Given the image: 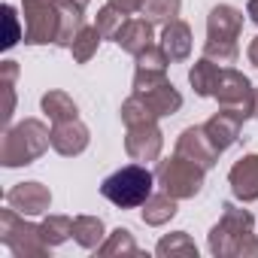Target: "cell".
Listing matches in <instances>:
<instances>
[{
	"label": "cell",
	"mask_w": 258,
	"mask_h": 258,
	"mask_svg": "<svg viewBox=\"0 0 258 258\" xmlns=\"http://www.w3.org/2000/svg\"><path fill=\"white\" fill-rule=\"evenodd\" d=\"M252 213L225 204L222 207V219L213 225L210 231V252L213 255H234V258H246V255H258V240L252 234Z\"/></svg>",
	"instance_id": "1"
},
{
	"label": "cell",
	"mask_w": 258,
	"mask_h": 258,
	"mask_svg": "<svg viewBox=\"0 0 258 258\" xmlns=\"http://www.w3.org/2000/svg\"><path fill=\"white\" fill-rule=\"evenodd\" d=\"M240 31H243V13L237 7L219 4L207 16V43H204V58L231 67L240 55Z\"/></svg>",
	"instance_id": "2"
},
{
	"label": "cell",
	"mask_w": 258,
	"mask_h": 258,
	"mask_svg": "<svg viewBox=\"0 0 258 258\" xmlns=\"http://www.w3.org/2000/svg\"><path fill=\"white\" fill-rule=\"evenodd\" d=\"M52 146V131L40 118H25L16 127H7L0 140V164L4 167H22L34 164L46 149Z\"/></svg>",
	"instance_id": "3"
},
{
	"label": "cell",
	"mask_w": 258,
	"mask_h": 258,
	"mask_svg": "<svg viewBox=\"0 0 258 258\" xmlns=\"http://www.w3.org/2000/svg\"><path fill=\"white\" fill-rule=\"evenodd\" d=\"M155 182L158 179L146 164H127V167L109 173L100 182V195L118 210H134V207H143L152 198Z\"/></svg>",
	"instance_id": "4"
},
{
	"label": "cell",
	"mask_w": 258,
	"mask_h": 258,
	"mask_svg": "<svg viewBox=\"0 0 258 258\" xmlns=\"http://www.w3.org/2000/svg\"><path fill=\"white\" fill-rule=\"evenodd\" d=\"M0 240L4 246L16 255V258H40L49 255V243L43 240V231L31 222H25L22 213H16L13 207L0 210Z\"/></svg>",
	"instance_id": "5"
},
{
	"label": "cell",
	"mask_w": 258,
	"mask_h": 258,
	"mask_svg": "<svg viewBox=\"0 0 258 258\" xmlns=\"http://www.w3.org/2000/svg\"><path fill=\"white\" fill-rule=\"evenodd\" d=\"M204 167L182 158V155H173L167 161H158L155 167V179L161 185V191H167L170 198L176 201H185V198H195L204 185Z\"/></svg>",
	"instance_id": "6"
},
{
	"label": "cell",
	"mask_w": 258,
	"mask_h": 258,
	"mask_svg": "<svg viewBox=\"0 0 258 258\" xmlns=\"http://www.w3.org/2000/svg\"><path fill=\"white\" fill-rule=\"evenodd\" d=\"M25 13V43H58L61 34V10L55 0H22Z\"/></svg>",
	"instance_id": "7"
},
{
	"label": "cell",
	"mask_w": 258,
	"mask_h": 258,
	"mask_svg": "<svg viewBox=\"0 0 258 258\" xmlns=\"http://www.w3.org/2000/svg\"><path fill=\"white\" fill-rule=\"evenodd\" d=\"M213 97L219 100V106H228V109H240L246 118L252 115V106H255V88L252 82L234 70V67H222V76L216 82V91Z\"/></svg>",
	"instance_id": "8"
},
{
	"label": "cell",
	"mask_w": 258,
	"mask_h": 258,
	"mask_svg": "<svg viewBox=\"0 0 258 258\" xmlns=\"http://www.w3.org/2000/svg\"><path fill=\"white\" fill-rule=\"evenodd\" d=\"M161 146H164V137H161V131H158V124H155V121L127 127L124 152L131 155L134 161H140V164H146V161H158Z\"/></svg>",
	"instance_id": "9"
},
{
	"label": "cell",
	"mask_w": 258,
	"mask_h": 258,
	"mask_svg": "<svg viewBox=\"0 0 258 258\" xmlns=\"http://www.w3.org/2000/svg\"><path fill=\"white\" fill-rule=\"evenodd\" d=\"M243 121H246V115H243L240 109H228V106H222L213 118H207L204 131H207V137H210V143L216 146V152H219V155L237 143Z\"/></svg>",
	"instance_id": "10"
},
{
	"label": "cell",
	"mask_w": 258,
	"mask_h": 258,
	"mask_svg": "<svg viewBox=\"0 0 258 258\" xmlns=\"http://www.w3.org/2000/svg\"><path fill=\"white\" fill-rule=\"evenodd\" d=\"M167 64H170V58H167L164 49L155 46V43H152L146 52H140V55H137V73H134V91L143 94V91H149V88L167 82Z\"/></svg>",
	"instance_id": "11"
},
{
	"label": "cell",
	"mask_w": 258,
	"mask_h": 258,
	"mask_svg": "<svg viewBox=\"0 0 258 258\" xmlns=\"http://www.w3.org/2000/svg\"><path fill=\"white\" fill-rule=\"evenodd\" d=\"M176 155H182V158L201 164L204 170L216 167V161H219V152H216V146L210 143L204 124H201V127H198V124H195V127H185V131L179 134V140H176Z\"/></svg>",
	"instance_id": "12"
},
{
	"label": "cell",
	"mask_w": 258,
	"mask_h": 258,
	"mask_svg": "<svg viewBox=\"0 0 258 258\" xmlns=\"http://www.w3.org/2000/svg\"><path fill=\"white\" fill-rule=\"evenodd\" d=\"M4 201H7V207H13L22 216H43L52 207V195L40 182H19L16 188L7 191Z\"/></svg>",
	"instance_id": "13"
},
{
	"label": "cell",
	"mask_w": 258,
	"mask_h": 258,
	"mask_svg": "<svg viewBox=\"0 0 258 258\" xmlns=\"http://www.w3.org/2000/svg\"><path fill=\"white\" fill-rule=\"evenodd\" d=\"M228 182H231V191L237 201H243V204L258 201V152L243 155L228 170Z\"/></svg>",
	"instance_id": "14"
},
{
	"label": "cell",
	"mask_w": 258,
	"mask_h": 258,
	"mask_svg": "<svg viewBox=\"0 0 258 258\" xmlns=\"http://www.w3.org/2000/svg\"><path fill=\"white\" fill-rule=\"evenodd\" d=\"M52 149H55L58 155H64V158L82 155V152L88 149V127H85L79 118L52 124Z\"/></svg>",
	"instance_id": "15"
},
{
	"label": "cell",
	"mask_w": 258,
	"mask_h": 258,
	"mask_svg": "<svg viewBox=\"0 0 258 258\" xmlns=\"http://www.w3.org/2000/svg\"><path fill=\"white\" fill-rule=\"evenodd\" d=\"M115 43L124 49V52H131L134 58L140 52H146L152 46V22L143 16V19H127L121 25V31L115 34Z\"/></svg>",
	"instance_id": "16"
},
{
	"label": "cell",
	"mask_w": 258,
	"mask_h": 258,
	"mask_svg": "<svg viewBox=\"0 0 258 258\" xmlns=\"http://www.w3.org/2000/svg\"><path fill=\"white\" fill-rule=\"evenodd\" d=\"M161 49L170 61H185L191 55V28L182 19H173L161 31Z\"/></svg>",
	"instance_id": "17"
},
{
	"label": "cell",
	"mask_w": 258,
	"mask_h": 258,
	"mask_svg": "<svg viewBox=\"0 0 258 258\" xmlns=\"http://www.w3.org/2000/svg\"><path fill=\"white\" fill-rule=\"evenodd\" d=\"M219 76H222V64H216V61H210V58H201V61L188 70V82H191V88H195L201 97H213Z\"/></svg>",
	"instance_id": "18"
},
{
	"label": "cell",
	"mask_w": 258,
	"mask_h": 258,
	"mask_svg": "<svg viewBox=\"0 0 258 258\" xmlns=\"http://www.w3.org/2000/svg\"><path fill=\"white\" fill-rule=\"evenodd\" d=\"M134 94H137V91H134ZM143 97H146V103L158 112V118H161V115H173V112L182 106V94H179L170 82H161V85L143 91Z\"/></svg>",
	"instance_id": "19"
},
{
	"label": "cell",
	"mask_w": 258,
	"mask_h": 258,
	"mask_svg": "<svg viewBox=\"0 0 258 258\" xmlns=\"http://www.w3.org/2000/svg\"><path fill=\"white\" fill-rule=\"evenodd\" d=\"M40 106H43V112L49 115L52 124L79 118V109H76V103H73V97H70L67 91H49V94H43Z\"/></svg>",
	"instance_id": "20"
},
{
	"label": "cell",
	"mask_w": 258,
	"mask_h": 258,
	"mask_svg": "<svg viewBox=\"0 0 258 258\" xmlns=\"http://www.w3.org/2000/svg\"><path fill=\"white\" fill-rule=\"evenodd\" d=\"M143 222L146 225H164V222H170L173 216H176V198H170L167 191H161V195H152L146 204H143Z\"/></svg>",
	"instance_id": "21"
},
{
	"label": "cell",
	"mask_w": 258,
	"mask_h": 258,
	"mask_svg": "<svg viewBox=\"0 0 258 258\" xmlns=\"http://www.w3.org/2000/svg\"><path fill=\"white\" fill-rule=\"evenodd\" d=\"M121 121H124V127L149 124V121H158V112L146 103V97H143V94H131V97L121 103Z\"/></svg>",
	"instance_id": "22"
},
{
	"label": "cell",
	"mask_w": 258,
	"mask_h": 258,
	"mask_svg": "<svg viewBox=\"0 0 258 258\" xmlns=\"http://www.w3.org/2000/svg\"><path fill=\"white\" fill-rule=\"evenodd\" d=\"M73 237L82 249H97L103 240V222L97 216H76L73 219Z\"/></svg>",
	"instance_id": "23"
},
{
	"label": "cell",
	"mask_w": 258,
	"mask_h": 258,
	"mask_svg": "<svg viewBox=\"0 0 258 258\" xmlns=\"http://www.w3.org/2000/svg\"><path fill=\"white\" fill-rule=\"evenodd\" d=\"M161 258H173V255H185V258H198V246L188 240V234L185 231H173V234H167V237H161V243H158V249H155Z\"/></svg>",
	"instance_id": "24"
},
{
	"label": "cell",
	"mask_w": 258,
	"mask_h": 258,
	"mask_svg": "<svg viewBox=\"0 0 258 258\" xmlns=\"http://www.w3.org/2000/svg\"><path fill=\"white\" fill-rule=\"evenodd\" d=\"M100 40H103V37H100V31H97V28H82V31L76 34L73 46H70L73 61H76V64H88V61L94 58V52H97V43H100Z\"/></svg>",
	"instance_id": "25"
},
{
	"label": "cell",
	"mask_w": 258,
	"mask_h": 258,
	"mask_svg": "<svg viewBox=\"0 0 258 258\" xmlns=\"http://www.w3.org/2000/svg\"><path fill=\"white\" fill-rule=\"evenodd\" d=\"M179 10H182V0H143V16L149 19V22H161V25H167V22H173L176 16H179Z\"/></svg>",
	"instance_id": "26"
},
{
	"label": "cell",
	"mask_w": 258,
	"mask_h": 258,
	"mask_svg": "<svg viewBox=\"0 0 258 258\" xmlns=\"http://www.w3.org/2000/svg\"><path fill=\"white\" fill-rule=\"evenodd\" d=\"M16 76H19V64L16 61H4V64H0V85H4V94H7L4 124H10V118H13V106H16Z\"/></svg>",
	"instance_id": "27"
},
{
	"label": "cell",
	"mask_w": 258,
	"mask_h": 258,
	"mask_svg": "<svg viewBox=\"0 0 258 258\" xmlns=\"http://www.w3.org/2000/svg\"><path fill=\"white\" fill-rule=\"evenodd\" d=\"M40 231H43V240L49 246H58V243H64L73 234V219H67V216H49L40 225Z\"/></svg>",
	"instance_id": "28"
},
{
	"label": "cell",
	"mask_w": 258,
	"mask_h": 258,
	"mask_svg": "<svg viewBox=\"0 0 258 258\" xmlns=\"http://www.w3.org/2000/svg\"><path fill=\"white\" fill-rule=\"evenodd\" d=\"M124 22H127V16H124L121 10H115V7H109V4H106V7L97 13V25H94V28L100 31V37H103V40H115V34L121 31V25H124Z\"/></svg>",
	"instance_id": "29"
},
{
	"label": "cell",
	"mask_w": 258,
	"mask_h": 258,
	"mask_svg": "<svg viewBox=\"0 0 258 258\" xmlns=\"http://www.w3.org/2000/svg\"><path fill=\"white\" fill-rule=\"evenodd\" d=\"M97 252H100V255H115V252L137 255V243H134V237H131V231H127V228H115V231L109 234V240H106L103 246H97Z\"/></svg>",
	"instance_id": "30"
},
{
	"label": "cell",
	"mask_w": 258,
	"mask_h": 258,
	"mask_svg": "<svg viewBox=\"0 0 258 258\" xmlns=\"http://www.w3.org/2000/svg\"><path fill=\"white\" fill-rule=\"evenodd\" d=\"M4 16H7V40H4V49H13L19 43V22H16V10L7 4L4 7Z\"/></svg>",
	"instance_id": "31"
},
{
	"label": "cell",
	"mask_w": 258,
	"mask_h": 258,
	"mask_svg": "<svg viewBox=\"0 0 258 258\" xmlns=\"http://www.w3.org/2000/svg\"><path fill=\"white\" fill-rule=\"evenodd\" d=\"M106 4L115 7V10H121L124 16H134V13L143 10V0H106Z\"/></svg>",
	"instance_id": "32"
},
{
	"label": "cell",
	"mask_w": 258,
	"mask_h": 258,
	"mask_svg": "<svg viewBox=\"0 0 258 258\" xmlns=\"http://www.w3.org/2000/svg\"><path fill=\"white\" fill-rule=\"evenodd\" d=\"M246 55H249V61H252V64L258 67V37H255V40L249 43V49H246Z\"/></svg>",
	"instance_id": "33"
},
{
	"label": "cell",
	"mask_w": 258,
	"mask_h": 258,
	"mask_svg": "<svg viewBox=\"0 0 258 258\" xmlns=\"http://www.w3.org/2000/svg\"><path fill=\"white\" fill-rule=\"evenodd\" d=\"M246 16L258 25V0H249V4H246Z\"/></svg>",
	"instance_id": "34"
},
{
	"label": "cell",
	"mask_w": 258,
	"mask_h": 258,
	"mask_svg": "<svg viewBox=\"0 0 258 258\" xmlns=\"http://www.w3.org/2000/svg\"><path fill=\"white\" fill-rule=\"evenodd\" d=\"M252 115L258 118V88H255V106H252Z\"/></svg>",
	"instance_id": "35"
},
{
	"label": "cell",
	"mask_w": 258,
	"mask_h": 258,
	"mask_svg": "<svg viewBox=\"0 0 258 258\" xmlns=\"http://www.w3.org/2000/svg\"><path fill=\"white\" fill-rule=\"evenodd\" d=\"M76 4H82V7H85V4H88V0H76Z\"/></svg>",
	"instance_id": "36"
}]
</instances>
